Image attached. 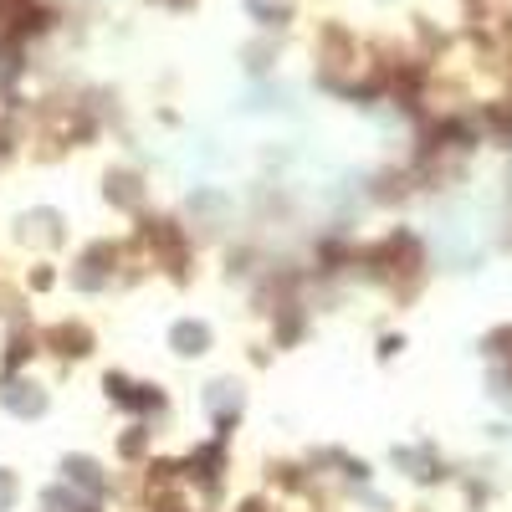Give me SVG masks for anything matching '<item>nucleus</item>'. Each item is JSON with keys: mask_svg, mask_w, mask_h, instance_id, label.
<instances>
[]
</instances>
